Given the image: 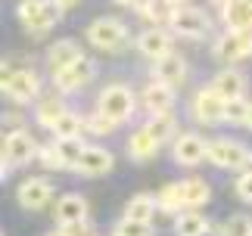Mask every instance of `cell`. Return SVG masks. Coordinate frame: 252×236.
Instances as JSON below:
<instances>
[{"label":"cell","instance_id":"cell-1","mask_svg":"<svg viewBox=\"0 0 252 236\" xmlns=\"http://www.w3.org/2000/svg\"><path fill=\"white\" fill-rule=\"evenodd\" d=\"M19 22L28 34H47L50 28L60 22L63 16V6L56 3V0H22L16 9Z\"/></svg>","mask_w":252,"mask_h":236},{"label":"cell","instance_id":"cell-2","mask_svg":"<svg viewBox=\"0 0 252 236\" xmlns=\"http://www.w3.org/2000/svg\"><path fill=\"white\" fill-rule=\"evenodd\" d=\"M209 162L224 171H243L252 165V152L230 137H218V140L209 143Z\"/></svg>","mask_w":252,"mask_h":236},{"label":"cell","instance_id":"cell-3","mask_svg":"<svg viewBox=\"0 0 252 236\" xmlns=\"http://www.w3.org/2000/svg\"><path fill=\"white\" fill-rule=\"evenodd\" d=\"M128 37H131V31H128V25L125 22H119V19H94L91 25H87V41H91L96 50H122L125 44H128Z\"/></svg>","mask_w":252,"mask_h":236},{"label":"cell","instance_id":"cell-4","mask_svg":"<svg viewBox=\"0 0 252 236\" xmlns=\"http://www.w3.org/2000/svg\"><path fill=\"white\" fill-rule=\"evenodd\" d=\"M168 25L178 37H190V41H199L212 31V19L196 6H174Z\"/></svg>","mask_w":252,"mask_h":236},{"label":"cell","instance_id":"cell-5","mask_svg":"<svg viewBox=\"0 0 252 236\" xmlns=\"http://www.w3.org/2000/svg\"><path fill=\"white\" fill-rule=\"evenodd\" d=\"M37 140L28 131H13L3 137V171H13V168H22L37 155Z\"/></svg>","mask_w":252,"mask_h":236},{"label":"cell","instance_id":"cell-6","mask_svg":"<svg viewBox=\"0 0 252 236\" xmlns=\"http://www.w3.org/2000/svg\"><path fill=\"white\" fill-rule=\"evenodd\" d=\"M96 109L122 124L134 115V93L125 84H109V87H103L100 100H96Z\"/></svg>","mask_w":252,"mask_h":236},{"label":"cell","instance_id":"cell-7","mask_svg":"<svg viewBox=\"0 0 252 236\" xmlns=\"http://www.w3.org/2000/svg\"><path fill=\"white\" fill-rule=\"evenodd\" d=\"M212 53H215V59L224 62V65H234L240 59L252 56V31H230L227 28V31L212 44Z\"/></svg>","mask_w":252,"mask_h":236},{"label":"cell","instance_id":"cell-8","mask_svg":"<svg viewBox=\"0 0 252 236\" xmlns=\"http://www.w3.org/2000/svg\"><path fill=\"white\" fill-rule=\"evenodd\" d=\"M37 90H41V81H37L34 72H28V68H13L3 62V93L13 96L16 103H28L34 100Z\"/></svg>","mask_w":252,"mask_h":236},{"label":"cell","instance_id":"cell-9","mask_svg":"<svg viewBox=\"0 0 252 236\" xmlns=\"http://www.w3.org/2000/svg\"><path fill=\"white\" fill-rule=\"evenodd\" d=\"M224 106H227V100L215 87H202V90L193 96V115H196V121H202V124L224 121Z\"/></svg>","mask_w":252,"mask_h":236},{"label":"cell","instance_id":"cell-10","mask_svg":"<svg viewBox=\"0 0 252 236\" xmlns=\"http://www.w3.org/2000/svg\"><path fill=\"white\" fill-rule=\"evenodd\" d=\"M16 199L25 211H41L44 205L53 199V183L47 180V177H28L16 190Z\"/></svg>","mask_w":252,"mask_h":236},{"label":"cell","instance_id":"cell-11","mask_svg":"<svg viewBox=\"0 0 252 236\" xmlns=\"http://www.w3.org/2000/svg\"><path fill=\"white\" fill-rule=\"evenodd\" d=\"M91 78H94V62L87 56H81L78 62L69 65L65 72L53 75V87H56V93H72V90H78V87H84Z\"/></svg>","mask_w":252,"mask_h":236},{"label":"cell","instance_id":"cell-12","mask_svg":"<svg viewBox=\"0 0 252 236\" xmlns=\"http://www.w3.org/2000/svg\"><path fill=\"white\" fill-rule=\"evenodd\" d=\"M209 159V143L199 134H181L174 140V162L178 165H199Z\"/></svg>","mask_w":252,"mask_h":236},{"label":"cell","instance_id":"cell-13","mask_svg":"<svg viewBox=\"0 0 252 236\" xmlns=\"http://www.w3.org/2000/svg\"><path fill=\"white\" fill-rule=\"evenodd\" d=\"M112 165H115L112 152L100 149V146H84V152H81L78 165H75V171L84 174V177H100V174H109Z\"/></svg>","mask_w":252,"mask_h":236},{"label":"cell","instance_id":"cell-14","mask_svg":"<svg viewBox=\"0 0 252 236\" xmlns=\"http://www.w3.org/2000/svg\"><path fill=\"white\" fill-rule=\"evenodd\" d=\"M81 56H84V53H81V47L75 44V41H60V44H53L50 50H47L44 62H47V68H50V75H60V72H65L69 65L78 62Z\"/></svg>","mask_w":252,"mask_h":236},{"label":"cell","instance_id":"cell-15","mask_svg":"<svg viewBox=\"0 0 252 236\" xmlns=\"http://www.w3.org/2000/svg\"><path fill=\"white\" fill-rule=\"evenodd\" d=\"M153 78H156L159 84H168V87H178V84H184V78H187V62H184V56H178V53L171 50L168 56L156 59Z\"/></svg>","mask_w":252,"mask_h":236},{"label":"cell","instance_id":"cell-16","mask_svg":"<svg viewBox=\"0 0 252 236\" xmlns=\"http://www.w3.org/2000/svg\"><path fill=\"white\" fill-rule=\"evenodd\" d=\"M137 50L156 62V59H162V56L171 53V37H168V31H162L159 25L156 28H147V31L137 37Z\"/></svg>","mask_w":252,"mask_h":236},{"label":"cell","instance_id":"cell-17","mask_svg":"<svg viewBox=\"0 0 252 236\" xmlns=\"http://www.w3.org/2000/svg\"><path fill=\"white\" fill-rule=\"evenodd\" d=\"M159 146L162 143H156V137H153L147 127H137V131L128 137V155L134 162H150L153 155L159 152Z\"/></svg>","mask_w":252,"mask_h":236},{"label":"cell","instance_id":"cell-18","mask_svg":"<svg viewBox=\"0 0 252 236\" xmlns=\"http://www.w3.org/2000/svg\"><path fill=\"white\" fill-rule=\"evenodd\" d=\"M69 112L65 109V103H63V93H50V96H41L37 100V112H34V118H37V124L41 127H56V121Z\"/></svg>","mask_w":252,"mask_h":236},{"label":"cell","instance_id":"cell-19","mask_svg":"<svg viewBox=\"0 0 252 236\" xmlns=\"http://www.w3.org/2000/svg\"><path fill=\"white\" fill-rule=\"evenodd\" d=\"M143 106L150 109V115L171 112V106H174V87L153 81V84L147 87V90H143Z\"/></svg>","mask_w":252,"mask_h":236},{"label":"cell","instance_id":"cell-20","mask_svg":"<svg viewBox=\"0 0 252 236\" xmlns=\"http://www.w3.org/2000/svg\"><path fill=\"white\" fill-rule=\"evenodd\" d=\"M221 13L230 31H252V0H230Z\"/></svg>","mask_w":252,"mask_h":236},{"label":"cell","instance_id":"cell-21","mask_svg":"<svg viewBox=\"0 0 252 236\" xmlns=\"http://www.w3.org/2000/svg\"><path fill=\"white\" fill-rule=\"evenodd\" d=\"M181 199H184V208H199V205L209 202L212 196V186L202 180V177H187V180H181Z\"/></svg>","mask_w":252,"mask_h":236},{"label":"cell","instance_id":"cell-22","mask_svg":"<svg viewBox=\"0 0 252 236\" xmlns=\"http://www.w3.org/2000/svg\"><path fill=\"white\" fill-rule=\"evenodd\" d=\"M56 221L60 224H72V221H87V202L84 196L69 193L56 202Z\"/></svg>","mask_w":252,"mask_h":236},{"label":"cell","instance_id":"cell-23","mask_svg":"<svg viewBox=\"0 0 252 236\" xmlns=\"http://www.w3.org/2000/svg\"><path fill=\"white\" fill-rule=\"evenodd\" d=\"M212 87H215L224 100H237V96H243V90H246V78L240 75L237 68H224V72H218Z\"/></svg>","mask_w":252,"mask_h":236},{"label":"cell","instance_id":"cell-24","mask_svg":"<svg viewBox=\"0 0 252 236\" xmlns=\"http://www.w3.org/2000/svg\"><path fill=\"white\" fill-rule=\"evenodd\" d=\"M156 208H159L156 196H150V193H137V196H134V199L128 202V208H125V218L140 221V224H150V221H153V214H156Z\"/></svg>","mask_w":252,"mask_h":236},{"label":"cell","instance_id":"cell-25","mask_svg":"<svg viewBox=\"0 0 252 236\" xmlns=\"http://www.w3.org/2000/svg\"><path fill=\"white\" fill-rule=\"evenodd\" d=\"M143 127H147V131L156 137V143H165V140H171V134H174V115H171V112L150 115Z\"/></svg>","mask_w":252,"mask_h":236},{"label":"cell","instance_id":"cell-26","mask_svg":"<svg viewBox=\"0 0 252 236\" xmlns=\"http://www.w3.org/2000/svg\"><path fill=\"white\" fill-rule=\"evenodd\" d=\"M84 118L81 115H75V112H65L60 121H56V127H53V134H56V140H72V137H81V131H84Z\"/></svg>","mask_w":252,"mask_h":236},{"label":"cell","instance_id":"cell-27","mask_svg":"<svg viewBox=\"0 0 252 236\" xmlns=\"http://www.w3.org/2000/svg\"><path fill=\"white\" fill-rule=\"evenodd\" d=\"M56 155H60V162H63V168H75L81 159V152H84V143L78 140V137H72V140H56Z\"/></svg>","mask_w":252,"mask_h":236},{"label":"cell","instance_id":"cell-28","mask_svg":"<svg viewBox=\"0 0 252 236\" xmlns=\"http://www.w3.org/2000/svg\"><path fill=\"white\" fill-rule=\"evenodd\" d=\"M178 236H206V230H209V224H206V218H202L199 211H187V214H181L178 218Z\"/></svg>","mask_w":252,"mask_h":236},{"label":"cell","instance_id":"cell-29","mask_svg":"<svg viewBox=\"0 0 252 236\" xmlns=\"http://www.w3.org/2000/svg\"><path fill=\"white\" fill-rule=\"evenodd\" d=\"M174 13V6L168 0H143L140 3V16L147 19V22H168Z\"/></svg>","mask_w":252,"mask_h":236},{"label":"cell","instance_id":"cell-30","mask_svg":"<svg viewBox=\"0 0 252 236\" xmlns=\"http://www.w3.org/2000/svg\"><path fill=\"white\" fill-rule=\"evenodd\" d=\"M162 211H184V199H181V186L178 183H165L156 196Z\"/></svg>","mask_w":252,"mask_h":236},{"label":"cell","instance_id":"cell-31","mask_svg":"<svg viewBox=\"0 0 252 236\" xmlns=\"http://www.w3.org/2000/svg\"><path fill=\"white\" fill-rule=\"evenodd\" d=\"M84 124H87V131L96 134V137H109L115 127H119V121H112V118H109V115H103L100 109H96L94 115H87V118H84Z\"/></svg>","mask_w":252,"mask_h":236},{"label":"cell","instance_id":"cell-32","mask_svg":"<svg viewBox=\"0 0 252 236\" xmlns=\"http://www.w3.org/2000/svg\"><path fill=\"white\" fill-rule=\"evenodd\" d=\"M221 236H252V221L246 214H234V218H227Z\"/></svg>","mask_w":252,"mask_h":236},{"label":"cell","instance_id":"cell-33","mask_svg":"<svg viewBox=\"0 0 252 236\" xmlns=\"http://www.w3.org/2000/svg\"><path fill=\"white\" fill-rule=\"evenodd\" d=\"M246 112H249V103L243 100V96H237V100H227V106H224V121L243 124V121H246Z\"/></svg>","mask_w":252,"mask_h":236},{"label":"cell","instance_id":"cell-34","mask_svg":"<svg viewBox=\"0 0 252 236\" xmlns=\"http://www.w3.org/2000/svg\"><path fill=\"white\" fill-rule=\"evenodd\" d=\"M115 236H150V224H140V221L122 218V221H119V227H115Z\"/></svg>","mask_w":252,"mask_h":236},{"label":"cell","instance_id":"cell-35","mask_svg":"<svg viewBox=\"0 0 252 236\" xmlns=\"http://www.w3.org/2000/svg\"><path fill=\"white\" fill-rule=\"evenodd\" d=\"M37 159H41V165H44V168H50V171L63 168V162H60V155H56V146L53 143L50 146H41V149H37Z\"/></svg>","mask_w":252,"mask_h":236},{"label":"cell","instance_id":"cell-36","mask_svg":"<svg viewBox=\"0 0 252 236\" xmlns=\"http://www.w3.org/2000/svg\"><path fill=\"white\" fill-rule=\"evenodd\" d=\"M60 230H63V236H94V230H91V224H87V221L60 224Z\"/></svg>","mask_w":252,"mask_h":236},{"label":"cell","instance_id":"cell-37","mask_svg":"<svg viewBox=\"0 0 252 236\" xmlns=\"http://www.w3.org/2000/svg\"><path fill=\"white\" fill-rule=\"evenodd\" d=\"M237 196L243 202H252V171H243L237 177Z\"/></svg>","mask_w":252,"mask_h":236},{"label":"cell","instance_id":"cell-38","mask_svg":"<svg viewBox=\"0 0 252 236\" xmlns=\"http://www.w3.org/2000/svg\"><path fill=\"white\" fill-rule=\"evenodd\" d=\"M19 121H22V115H19V112H9V115H6V134L22 131V127H19Z\"/></svg>","mask_w":252,"mask_h":236},{"label":"cell","instance_id":"cell-39","mask_svg":"<svg viewBox=\"0 0 252 236\" xmlns=\"http://www.w3.org/2000/svg\"><path fill=\"white\" fill-rule=\"evenodd\" d=\"M56 3H60V6H63V9H72V6H75V3H78V0H56Z\"/></svg>","mask_w":252,"mask_h":236},{"label":"cell","instance_id":"cell-40","mask_svg":"<svg viewBox=\"0 0 252 236\" xmlns=\"http://www.w3.org/2000/svg\"><path fill=\"white\" fill-rule=\"evenodd\" d=\"M246 127H249V131H252V103H249V112H246V121H243Z\"/></svg>","mask_w":252,"mask_h":236},{"label":"cell","instance_id":"cell-41","mask_svg":"<svg viewBox=\"0 0 252 236\" xmlns=\"http://www.w3.org/2000/svg\"><path fill=\"white\" fill-rule=\"evenodd\" d=\"M212 3H215V6H221V9H224V6L230 3V0H212Z\"/></svg>","mask_w":252,"mask_h":236},{"label":"cell","instance_id":"cell-42","mask_svg":"<svg viewBox=\"0 0 252 236\" xmlns=\"http://www.w3.org/2000/svg\"><path fill=\"white\" fill-rule=\"evenodd\" d=\"M171 6H187V0H168Z\"/></svg>","mask_w":252,"mask_h":236},{"label":"cell","instance_id":"cell-43","mask_svg":"<svg viewBox=\"0 0 252 236\" xmlns=\"http://www.w3.org/2000/svg\"><path fill=\"white\" fill-rule=\"evenodd\" d=\"M115 3H125V6H131V3H137V0H115Z\"/></svg>","mask_w":252,"mask_h":236},{"label":"cell","instance_id":"cell-44","mask_svg":"<svg viewBox=\"0 0 252 236\" xmlns=\"http://www.w3.org/2000/svg\"><path fill=\"white\" fill-rule=\"evenodd\" d=\"M47 236H63V230H53V233H47Z\"/></svg>","mask_w":252,"mask_h":236},{"label":"cell","instance_id":"cell-45","mask_svg":"<svg viewBox=\"0 0 252 236\" xmlns=\"http://www.w3.org/2000/svg\"><path fill=\"white\" fill-rule=\"evenodd\" d=\"M112 236H115V233H112Z\"/></svg>","mask_w":252,"mask_h":236}]
</instances>
